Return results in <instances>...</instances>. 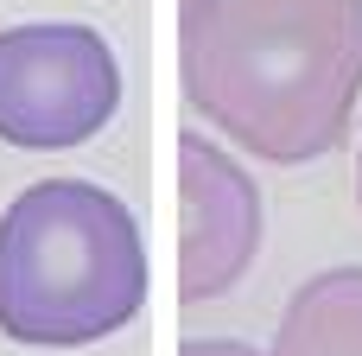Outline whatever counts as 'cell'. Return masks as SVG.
Here are the masks:
<instances>
[{
  "instance_id": "cell-8",
  "label": "cell",
  "mask_w": 362,
  "mask_h": 356,
  "mask_svg": "<svg viewBox=\"0 0 362 356\" xmlns=\"http://www.w3.org/2000/svg\"><path fill=\"white\" fill-rule=\"evenodd\" d=\"M356 191H362V166H356Z\"/></svg>"
},
{
  "instance_id": "cell-3",
  "label": "cell",
  "mask_w": 362,
  "mask_h": 356,
  "mask_svg": "<svg viewBox=\"0 0 362 356\" xmlns=\"http://www.w3.org/2000/svg\"><path fill=\"white\" fill-rule=\"evenodd\" d=\"M121 108V64L95 25L32 19L0 32V140L57 153L102 134Z\"/></svg>"
},
{
  "instance_id": "cell-2",
  "label": "cell",
  "mask_w": 362,
  "mask_h": 356,
  "mask_svg": "<svg viewBox=\"0 0 362 356\" xmlns=\"http://www.w3.org/2000/svg\"><path fill=\"white\" fill-rule=\"evenodd\" d=\"M146 306V248L127 204L89 178H45L0 210V331L76 350Z\"/></svg>"
},
{
  "instance_id": "cell-6",
  "label": "cell",
  "mask_w": 362,
  "mask_h": 356,
  "mask_svg": "<svg viewBox=\"0 0 362 356\" xmlns=\"http://www.w3.org/2000/svg\"><path fill=\"white\" fill-rule=\"evenodd\" d=\"M178 356H274V350H248V344H229V338H191Z\"/></svg>"
},
{
  "instance_id": "cell-1",
  "label": "cell",
  "mask_w": 362,
  "mask_h": 356,
  "mask_svg": "<svg viewBox=\"0 0 362 356\" xmlns=\"http://www.w3.org/2000/svg\"><path fill=\"white\" fill-rule=\"evenodd\" d=\"M191 115L274 166L344 147L362 96V0H197L178 13Z\"/></svg>"
},
{
  "instance_id": "cell-4",
  "label": "cell",
  "mask_w": 362,
  "mask_h": 356,
  "mask_svg": "<svg viewBox=\"0 0 362 356\" xmlns=\"http://www.w3.org/2000/svg\"><path fill=\"white\" fill-rule=\"evenodd\" d=\"M261 248V191L210 140H178V299H223Z\"/></svg>"
},
{
  "instance_id": "cell-7",
  "label": "cell",
  "mask_w": 362,
  "mask_h": 356,
  "mask_svg": "<svg viewBox=\"0 0 362 356\" xmlns=\"http://www.w3.org/2000/svg\"><path fill=\"white\" fill-rule=\"evenodd\" d=\"M185 6H197V0H178V13H185Z\"/></svg>"
},
{
  "instance_id": "cell-5",
  "label": "cell",
  "mask_w": 362,
  "mask_h": 356,
  "mask_svg": "<svg viewBox=\"0 0 362 356\" xmlns=\"http://www.w3.org/2000/svg\"><path fill=\"white\" fill-rule=\"evenodd\" d=\"M274 356H362V268H331L286 299Z\"/></svg>"
}]
</instances>
